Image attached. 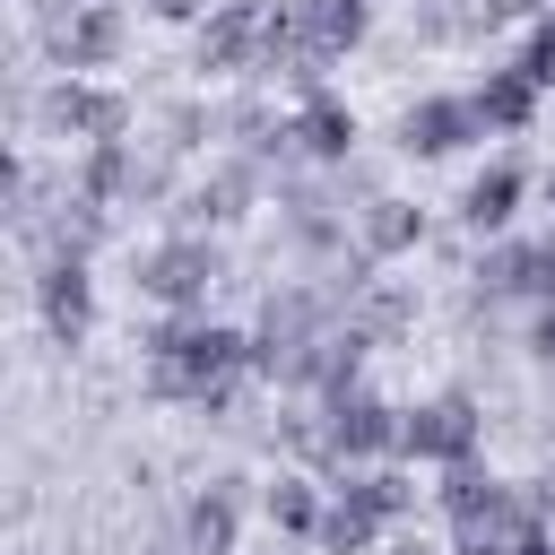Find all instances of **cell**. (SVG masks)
<instances>
[{
  "mask_svg": "<svg viewBox=\"0 0 555 555\" xmlns=\"http://www.w3.org/2000/svg\"><path fill=\"white\" fill-rule=\"evenodd\" d=\"M286 26H295V43H304V52H321V61L338 69L347 52H364V43H373L382 0H286Z\"/></svg>",
  "mask_w": 555,
  "mask_h": 555,
  "instance_id": "9a60e30c",
  "label": "cell"
},
{
  "mask_svg": "<svg viewBox=\"0 0 555 555\" xmlns=\"http://www.w3.org/2000/svg\"><path fill=\"white\" fill-rule=\"evenodd\" d=\"M382 555H451V538H434V529H416V520H408V529H390V538H382Z\"/></svg>",
  "mask_w": 555,
  "mask_h": 555,
  "instance_id": "cb8c5ba5",
  "label": "cell"
},
{
  "mask_svg": "<svg viewBox=\"0 0 555 555\" xmlns=\"http://www.w3.org/2000/svg\"><path fill=\"white\" fill-rule=\"evenodd\" d=\"M121 9H147V0H121Z\"/></svg>",
  "mask_w": 555,
  "mask_h": 555,
  "instance_id": "4316f807",
  "label": "cell"
},
{
  "mask_svg": "<svg viewBox=\"0 0 555 555\" xmlns=\"http://www.w3.org/2000/svg\"><path fill=\"white\" fill-rule=\"evenodd\" d=\"M538 199V173L520 165V156H486L468 182H460V199H451V234L477 251V243H503V234H520V208Z\"/></svg>",
  "mask_w": 555,
  "mask_h": 555,
  "instance_id": "9c48e42d",
  "label": "cell"
},
{
  "mask_svg": "<svg viewBox=\"0 0 555 555\" xmlns=\"http://www.w3.org/2000/svg\"><path fill=\"white\" fill-rule=\"evenodd\" d=\"M139 17H147V26H173V35H199V26L217 17V0H147Z\"/></svg>",
  "mask_w": 555,
  "mask_h": 555,
  "instance_id": "7402d4cb",
  "label": "cell"
},
{
  "mask_svg": "<svg viewBox=\"0 0 555 555\" xmlns=\"http://www.w3.org/2000/svg\"><path fill=\"white\" fill-rule=\"evenodd\" d=\"M520 356H529L538 373H555V304H538V312L520 321Z\"/></svg>",
  "mask_w": 555,
  "mask_h": 555,
  "instance_id": "603a6c76",
  "label": "cell"
},
{
  "mask_svg": "<svg viewBox=\"0 0 555 555\" xmlns=\"http://www.w3.org/2000/svg\"><path fill=\"white\" fill-rule=\"evenodd\" d=\"M425 243H434V208H425V199H408V191H382L373 208H356V251H364V260H382V269H408Z\"/></svg>",
  "mask_w": 555,
  "mask_h": 555,
  "instance_id": "5bb4252c",
  "label": "cell"
},
{
  "mask_svg": "<svg viewBox=\"0 0 555 555\" xmlns=\"http://www.w3.org/2000/svg\"><path fill=\"white\" fill-rule=\"evenodd\" d=\"M321 512H330V477L286 468V460L260 477V520H269L278 546H312V538H321Z\"/></svg>",
  "mask_w": 555,
  "mask_h": 555,
  "instance_id": "2e32d148",
  "label": "cell"
},
{
  "mask_svg": "<svg viewBox=\"0 0 555 555\" xmlns=\"http://www.w3.org/2000/svg\"><path fill=\"white\" fill-rule=\"evenodd\" d=\"M35 52H43V78H113L130 61V35L139 17L121 0H78V9H43L35 26Z\"/></svg>",
  "mask_w": 555,
  "mask_h": 555,
  "instance_id": "3957f363",
  "label": "cell"
},
{
  "mask_svg": "<svg viewBox=\"0 0 555 555\" xmlns=\"http://www.w3.org/2000/svg\"><path fill=\"white\" fill-rule=\"evenodd\" d=\"M538 208H546V225H555V165L538 173Z\"/></svg>",
  "mask_w": 555,
  "mask_h": 555,
  "instance_id": "484cf974",
  "label": "cell"
},
{
  "mask_svg": "<svg viewBox=\"0 0 555 555\" xmlns=\"http://www.w3.org/2000/svg\"><path fill=\"white\" fill-rule=\"evenodd\" d=\"M321 425H330V486L338 477H356V468H382V460H399V425H408V408L390 399V390H338V399H321Z\"/></svg>",
  "mask_w": 555,
  "mask_h": 555,
  "instance_id": "8992f818",
  "label": "cell"
},
{
  "mask_svg": "<svg viewBox=\"0 0 555 555\" xmlns=\"http://www.w3.org/2000/svg\"><path fill=\"white\" fill-rule=\"evenodd\" d=\"M330 494H356L382 529H408L416 512H425V486H416V468L408 460H382V468H356V477H338Z\"/></svg>",
  "mask_w": 555,
  "mask_h": 555,
  "instance_id": "d6986e66",
  "label": "cell"
},
{
  "mask_svg": "<svg viewBox=\"0 0 555 555\" xmlns=\"http://www.w3.org/2000/svg\"><path fill=\"white\" fill-rule=\"evenodd\" d=\"M468 147H486V121H477L468 87H425V95H408L399 121H390V156H408V165H451V156H468Z\"/></svg>",
  "mask_w": 555,
  "mask_h": 555,
  "instance_id": "52a82bcc",
  "label": "cell"
},
{
  "mask_svg": "<svg viewBox=\"0 0 555 555\" xmlns=\"http://www.w3.org/2000/svg\"><path fill=\"white\" fill-rule=\"evenodd\" d=\"M234 278V251L217 234H147L130 243V286L147 312H217V286Z\"/></svg>",
  "mask_w": 555,
  "mask_h": 555,
  "instance_id": "7a4b0ae2",
  "label": "cell"
},
{
  "mask_svg": "<svg viewBox=\"0 0 555 555\" xmlns=\"http://www.w3.org/2000/svg\"><path fill=\"white\" fill-rule=\"evenodd\" d=\"M251 512H260V477H243V468H217V477H199V486L173 503V538H182L191 555H243V529H251Z\"/></svg>",
  "mask_w": 555,
  "mask_h": 555,
  "instance_id": "ba28073f",
  "label": "cell"
},
{
  "mask_svg": "<svg viewBox=\"0 0 555 555\" xmlns=\"http://www.w3.org/2000/svg\"><path fill=\"white\" fill-rule=\"evenodd\" d=\"M529 494H538V503H546V520H555V468H538V477H529Z\"/></svg>",
  "mask_w": 555,
  "mask_h": 555,
  "instance_id": "d4e9b609",
  "label": "cell"
},
{
  "mask_svg": "<svg viewBox=\"0 0 555 555\" xmlns=\"http://www.w3.org/2000/svg\"><path fill=\"white\" fill-rule=\"evenodd\" d=\"M399 460L408 468H460V460H486V399L468 382H442L425 399H408V425H399Z\"/></svg>",
  "mask_w": 555,
  "mask_h": 555,
  "instance_id": "5b68a950",
  "label": "cell"
},
{
  "mask_svg": "<svg viewBox=\"0 0 555 555\" xmlns=\"http://www.w3.org/2000/svg\"><path fill=\"white\" fill-rule=\"evenodd\" d=\"M442 538H451V555H546L555 546V520H546V503L529 486H512L494 512H477V520H460Z\"/></svg>",
  "mask_w": 555,
  "mask_h": 555,
  "instance_id": "8fae6325",
  "label": "cell"
},
{
  "mask_svg": "<svg viewBox=\"0 0 555 555\" xmlns=\"http://www.w3.org/2000/svg\"><path fill=\"white\" fill-rule=\"evenodd\" d=\"M26 295H35V321H43L52 347H87V338H95V312H104V295H95V260L52 251V260H35Z\"/></svg>",
  "mask_w": 555,
  "mask_h": 555,
  "instance_id": "30bf717a",
  "label": "cell"
},
{
  "mask_svg": "<svg viewBox=\"0 0 555 555\" xmlns=\"http://www.w3.org/2000/svg\"><path fill=\"white\" fill-rule=\"evenodd\" d=\"M286 130H295L304 173H338V165H356V156H364V121H356V104H347L338 87H321V95L286 104Z\"/></svg>",
  "mask_w": 555,
  "mask_h": 555,
  "instance_id": "7c38bea8",
  "label": "cell"
},
{
  "mask_svg": "<svg viewBox=\"0 0 555 555\" xmlns=\"http://www.w3.org/2000/svg\"><path fill=\"white\" fill-rule=\"evenodd\" d=\"M347 321H356V330H364L373 347H408V338H416V321H425V286H416V278H390V269H382V278H373V286H364V295L347 304Z\"/></svg>",
  "mask_w": 555,
  "mask_h": 555,
  "instance_id": "e0dca14e",
  "label": "cell"
},
{
  "mask_svg": "<svg viewBox=\"0 0 555 555\" xmlns=\"http://www.w3.org/2000/svg\"><path fill=\"white\" fill-rule=\"evenodd\" d=\"M382 520L356 503V494H330V512H321V538H312V555H382Z\"/></svg>",
  "mask_w": 555,
  "mask_h": 555,
  "instance_id": "ffe728a7",
  "label": "cell"
},
{
  "mask_svg": "<svg viewBox=\"0 0 555 555\" xmlns=\"http://www.w3.org/2000/svg\"><path fill=\"white\" fill-rule=\"evenodd\" d=\"M555 0H477V17H486V35H529L538 17H546Z\"/></svg>",
  "mask_w": 555,
  "mask_h": 555,
  "instance_id": "44dd1931",
  "label": "cell"
},
{
  "mask_svg": "<svg viewBox=\"0 0 555 555\" xmlns=\"http://www.w3.org/2000/svg\"><path fill=\"white\" fill-rule=\"evenodd\" d=\"M468 104H477L486 139H529L538 113H546V87H538L520 61H486V69L468 78Z\"/></svg>",
  "mask_w": 555,
  "mask_h": 555,
  "instance_id": "4fadbf2b",
  "label": "cell"
},
{
  "mask_svg": "<svg viewBox=\"0 0 555 555\" xmlns=\"http://www.w3.org/2000/svg\"><path fill=\"white\" fill-rule=\"evenodd\" d=\"M139 390L156 408H191L208 425H234L251 382V321L225 312H156L139 330Z\"/></svg>",
  "mask_w": 555,
  "mask_h": 555,
  "instance_id": "6da1fadb",
  "label": "cell"
},
{
  "mask_svg": "<svg viewBox=\"0 0 555 555\" xmlns=\"http://www.w3.org/2000/svg\"><path fill=\"white\" fill-rule=\"evenodd\" d=\"M278 199V182L260 173V156H234V147H217V156H199L191 165V182H182V199H173V234H217V243H234L260 208Z\"/></svg>",
  "mask_w": 555,
  "mask_h": 555,
  "instance_id": "277c9868",
  "label": "cell"
},
{
  "mask_svg": "<svg viewBox=\"0 0 555 555\" xmlns=\"http://www.w3.org/2000/svg\"><path fill=\"white\" fill-rule=\"evenodd\" d=\"M503 494H512V477H503L494 460H460V468H434V486H425V512H434L442 529H460V520L494 512Z\"/></svg>",
  "mask_w": 555,
  "mask_h": 555,
  "instance_id": "ac0fdd59",
  "label": "cell"
}]
</instances>
